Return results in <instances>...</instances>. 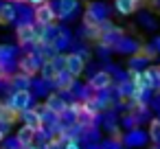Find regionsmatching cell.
<instances>
[{
    "mask_svg": "<svg viewBox=\"0 0 160 149\" xmlns=\"http://www.w3.org/2000/svg\"><path fill=\"white\" fill-rule=\"evenodd\" d=\"M44 0H27V5H31V7H38V5H42Z\"/></svg>",
    "mask_w": 160,
    "mask_h": 149,
    "instance_id": "obj_19",
    "label": "cell"
},
{
    "mask_svg": "<svg viewBox=\"0 0 160 149\" xmlns=\"http://www.w3.org/2000/svg\"><path fill=\"white\" fill-rule=\"evenodd\" d=\"M57 72H59V66L55 64V59H46L42 64V68H40V75H42L44 81H55Z\"/></svg>",
    "mask_w": 160,
    "mask_h": 149,
    "instance_id": "obj_12",
    "label": "cell"
},
{
    "mask_svg": "<svg viewBox=\"0 0 160 149\" xmlns=\"http://www.w3.org/2000/svg\"><path fill=\"white\" fill-rule=\"evenodd\" d=\"M153 142H160V118H153L149 125V134H147Z\"/></svg>",
    "mask_w": 160,
    "mask_h": 149,
    "instance_id": "obj_17",
    "label": "cell"
},
{
    "mask_svg": "<svg viewBox=\"0 0 160 149\" xmlns=\"http://www.w3.org/2000/svg\"><path fill=\"white\" fill-rule=\"evenodd\" d=\"M114 7H116V11H118L121 16H132V13L140 7V0H116Z\"/></svg>",
    "mask_w": 160,
    "mask_h": 149,
    "instance_id": "obj_13",
    "label": "cell"
},
{
    "mask_svg": "<svg viewBox=\"0 0 160 149\" xmlns=\"http://www.w3.org/2000/svg\"><path fill=\"white\" fill-rule=\"evenodd\" d=\"M64 149H81V147L77 145V140H70V142H66V145H64Z\"/></svg>",
    "mask_w": 160,
    "mask_h": 149,
    "instance_id": "obj_18",
    "label": "cell"
},
{
    "mask_svg": "<svg viewBox=\"0 0 160 149\" xmlns=\"http://www.w3.org/2000/svg\"><path fill=\"white\" fill-rule=\"evenodd\" d=\"M16 35H18V44L20 46H27V44H33L35 42V35H38V27L31 24V22H24L16 29Z\"/></svg>",
    "mask_w": 160,
    "mask_h": 149,
    "instance_id": "obj_7",
    "label": "cell"
},
{
    "mask_svg": "<svg viewBox=\"0 0 160 149\" xmlns=\"http://www.w3.org/2000/svg\"><path fill=\"white\" fill-rule=\"evenodd\" d=\"M55 86H57L59 92H68V90L75 88V77L70 72H66V70H59L57 77H55Z\"/></svg>",
    "mask_w": 160,
    "mask_h": 149,
    "instance_id": "obj_11",
    "label": "cell"
},
{
    "mask_svg": "<svg viewBox=\"0 0 160 149\" xmlns=\"http://www.w3.org/2000/svg\"><path fill=\"white\" fill-rule=\"evenodd\" d=\"M77 9V0H59V11H57V18H68L72 16Z\"/></svg>",
    "mask_w": 160,
    "mask_h": 149,
    "instance_id": "obj_15",
    "label": "cell"
},
{
    "mask_svg": "<svg viewBox=\"0 0 160 149\" xmlns=\"http://www.w3.org/2000/svg\"><path fill=\"white\" fill-rule=\"evenodd\" d=\"M20 118H22V125L40 132L44 129V123H42V114L38 112V107H27L24 112H20Z\"/></svg>",
    "mask_w": 160,
    "mask_h": 149,
    "instance_id": "obj_6",
    "label": "cell"
},
{
    "mask_svg": "<svg viewBox=\"0 0 160 149\" xmlns=\"http://www.w3.org/2000/svg\"><path fill=\"white\" fill-rule=\"evenodd\" d=\"M44 107L48 110V112H53V114H57V116H62L66 110H68V103H66V99L62 97V94H57V92H53V94H48V99H46V103H44Z\"/></svg>",
    "mask_w": 160,
    "mask_h": 149,
    "instance_id": "obj_9",
    "label": "cell"
},
{
    "mask_svg": "<svg viewBox=\"0 0 160 149\" xmlns=\"http://www.w3.org/2000/svg\"><path fill=\"white\" fill-rule=\"evenodd\" d=\"M18 68H20V72L27 75V77L38 75V72H40V59H38V55H35V53H27V55H22L20 62H18Z\"/></svg>",
    "mask_w": 160,
    "mask_h": 149,
    "instance_id": "obj_3",
    "label": "cell"
},
{
    "mask_svg": "<svg viewBox=\"0 0 160 149\" xmlns=\"http://www.w3.org/2000/svg\"><path fill=\"white\" fill-rule=\"evenodd\" d=\"M18 11L13 7V2H5V5H0V24H11L16 20Z\"/></svg>",
    "mask_w": 160,
    "mask_h": 149,
    "instance_id": "obj_14",
    "label": "cell"
},
{
    "mask_svg": "<svg viewBox=\"0 0 160 149\" xmlns=\"http://www.w3.org/2000/svg\"><path fill=\"white\" fill-rule=\"evenodd\" d=\"M151 149H158V147H151Z\"/></svg>",
    "mask_w": 160,
    "mask_h": 149,
    "instance_id": "obj_23",
    "label": "cell"
},
{
    "mask_svg": "<svg viewBox=\"0 0 160 149\" xmlns=\"http://www.w3.org/2000/svg\"><path fill=\"white\" fill-rule=\"evenodd\" d=\"M7 2H22V0H7Z\"/></svg>",
    "mask_w": 160,
    "mask_h": 149,
    "instance_id": "obj_22",
    "label": "cell"
},
{
    "mask_svg": "<svg viewBox=\"0 0 160 149\" xmlns=\"http://www.w3.org/2000/svg\"><path fill=\"white\" fill-rule=\"evenodd\" d=\"M31 101H33V97H31L29 90H13L7 105H11L16 112H24L27 107H31Z\"/></svg>",
    "mask_w": 160,
    "mask_h": 149,
    "instance_id": "obj_5",
    "label": "cell"
},
{
    "mask_svg": "<svg viewBox=\"0 0 160 149\" xmlns=\"http://www.w3.org/2000/svg\"><path fill=\"white\" fill-rule=\"evenodd\" d=\"M88 86L92 88V92H105L112 86V75L108 70H99V72H94L90 77V83Z\"/></svg>",
    "mask_w": 160,
    "mask_h": 149,
    "instance_id": "obj_8",
    "label": "cell"
},
{
    "mask_svg": "<svg viewBox=\"0 0 160 149\" xmlns=\"http://www.w3.org/2000/svg\"><path fill=\"white\" fill-rule=\"evenodd\" d=\"M35 138H38V132L35 129H31V127H27V125H22L20 129H18V134H16V140H18V145L24 149V147H31L33 142H35Z\"/></svg>",
    "mask_w": 160,
    "mask_h": 149,
    "instance_id": "obj_10",
    "label": "cell"
},
{
    "mask_svg": "<svg viewBox=\"0 0 160 149\" xmlns=\"http://www.w3.org/2000/svg\"><path fill=\"white\" fill-rule=\"evenodd\" d=\"M94 121H97V112L90 110L86 103L75 112V123H77L81 129H92V127H94Z\"/></svg>",
    "mask_w": 160,
    "mask_h": 149,
    "instance_id": "obj_4",
    "label": "cell"
},
{
    "mask_svg": "<svg viewBox=\"0 0 160 149\" xmlns=\"http://www.w3.org/2000/svg\"><path fill=\"white\" fill-rule=\"evenodd\" d=\"M83 68H86V59L81 57V53H68L64 57V70L70 72L75 79L83 72Z\"/></svg>",
    "mask_w": 160,
    "mask_h": 149,
    "instance_id": "obj_2",
    "label": "cell"
},
{
    "mask_svg": "<svg viewBox=\"0 0 160 149\" xmlns=\"http://www.w3.org/2000/svg\"><path fill=\"white\" fill-rule=\"evenodd\" d=\"M147 138H149L147 134H142V132H138V129H132V132L125 136V142H127V145H142Z\"/></svg>",
    "mask_w": 160,
    "mask_h": 149,
    "instance_id": "obj_16",
    "label": "cell"
},
{
    "mask_svg": "<svg viewBox=\"0 0 160 149\" xmlns=\"http://www.w3.org/2000/svg\"><path fill=\"white\" fill-rule=\"evenodd\" d=\"M24 149H42V147H35V145H31V147H24Z\"/></svg>",
    "mask_w": 160,
    "mask_h": 149,
    "instance_id": "obj_21",
    "label": "cell"
},
{
    "mask_svg": "<svg viewBox=\"0 0 160 149\" xmlns=\"http://www.w3.org/2000/svg\"><path fill=\"white\" fill-rule=\"evenodd\" d=\"M2 140H5V132H2V129H0V142H2Z\"/></svg>",
    "mask_w": 160,
    "mask_h": 149,
    "instance_id": "obj_20",
    "label": "cell"
},
{
    "mask_svg": "<svg viewBox=\"0 0 160 149\" xmlns=\"http://www.w3.org/2000/svg\"><path fill=\"white\" fill-rule=\"evenodd\" d=\"M33 20H35V24L38 27H44V29H48L55 20H57V13H55V7L51 5V2H44L42 5H38V7H33Z\"/></svg>",
    "mask_w": 160,
    "mask_h": 149,
    "instance_id": "obj_1",
    "label": "cell"
}]
</instances>
